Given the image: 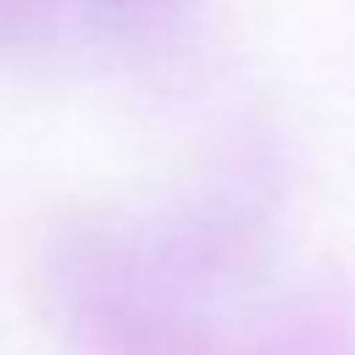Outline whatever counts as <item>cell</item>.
<instances>
[{
    "mask_svg": "<svg viewBox=\"0 0 355 355\" xmlns=\"http://www.w3.org/2000/svg\"><path fill=\"white\" fill-rule=\"evenodd\" d=\"M39 277L78 355H355V288L222 194L61 222Z\"/></svg>",
    "mask_w": 355,
    "mask_h": 355,
    "instance_id": "6da1fadb",
    "label": "cell"
},
{
    "mask_svg": "<svg viewBox=\"0 0 355 355\" xmlns=\"http://www.w3.org/2000/svg\"><path fill=\"white\" fill-rule=\"evenodd\" d=\"M44 55L78 50V55H144L172 44L200 0H33Z\"/></svg>",
    "mask_w": 355,
    "mask_h": 355,
    "instance_id": "7a4b0ae2",
    "label": "cell"
}]
</instances>
